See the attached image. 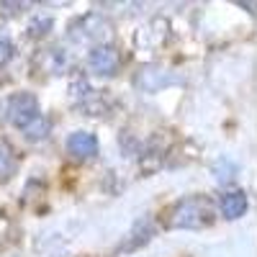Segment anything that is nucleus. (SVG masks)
I'll return each mask as SVG.
<instances>
[{
  "mask_svg": "<svg viewBox=\"0 0 257 257\" xmlns=\"http://www.w3.org/2000/svg\"><path fill=\"white\" fill-rule=\"evenodd\" d=\"M213 221V206L203 196H190L175 203V208L170 211L167 226L170 229H201Z\"/></svg>",
  "mask_w": 257,
  "mask_h": 257,
  "instance_id": "nucleus-1",
  "label": "nucleus"
},
{
  "mask_svg": "<svg viewBox=\"0 0 257 257\" xmlns=\"http://www.w3.org/2000/svg\"><path fill=\"white\" fill-rule=\"evenodd\" d=\"M70 36L80 44H93V47H103L108 44L111 36H113V26L108 18H103L98 13H88L82 16L77 24H72L70 29Z\"/></svg>",
  "mask_w": 257,
  "mask_h": 257,
  "instance_id": "nucleus-2",
  "label": "nucleus"
},
{
  "mask_svg": "<svg viewBox=\"0 0 257 257\" xmlns=\"http://www.w3.org/2000/svg\"><path fill=\"white\" fill-rule=\"evenodd\" d=\"M3 116L6 121H11L13 126L24 128L26 123H31L39 116V100L34 93H16L3 103Z\"/></svg>",
  "mask_w": 257,
  "mask_h": 257,
  "instance_id": "nucleus-3",
  "label": "nucleus"
},
{
  "mask_svg": "<svg viewBox=\"0 0 257 257\" xmlns=\"http://www.w3.org/2000/svg\"><path fill=\"white\" fill-rule=\"evenodd\" d=\"M173 82H178V77L173 72L157 67V64H147V67H142L134 77V85L144 93H157V90L165 88V85H173Z\"/></svg>",
  "mask_w": 257,
  "mask_h": 257,
  "instance_id": "nucleus-4",
  "label": "nucleus"
},
{
  "mask_svg": "<svg viewBox=\"0 0 257 257\" xmlns=\"http://www.w3.org/2000/svg\"><path fill=\"white\" fill-rule=\"evenodd\" d=\"M88 64H90L93 72L111 77V75H116L118 67H121V54H118V49L111 47V44L93 47V52H90V57H88Z\"/></svg>",
  "mask_w": 257,
  "mask_h": 257,
  "instance_id": "nucleus-5",
  "label": "nucleus"
},
{
  "mask_svg": "<svg viewBox=\"0 0 257 257\" xmlns=\"http://www.w3.org/2000/svg\"><path fill=\"white\" fill-rule=\"evenodd\" d=\"M67 152L77 160H93L98 155V139L90 132H72L67 139Z\"/></svg>",
  "mask_w": 257,
  "mask_h": 257,
  "instance_id": "nucleus-6",
  "label": "nucleus"
},
{
  "mask_svg": "<svg viewBox=\"0 0 257 257\" xmlns=\"http://www.w3.org/2000/svg\"><path fill=\"white\" fill-rule=\"evenodd\" d=\"M247 193L242 190H224L219 196V208H221V216L224 219H239L247 213Z\"/></svg>",
  "mask_w": 257,
  "mask_h": 257,
  "instance_id": "nucleus-7",
  "label": "nucleus"
},
{
  "mask_svg": "<svg viewBox=\"0 0 257 257\" xmlns=\"http://www.w3.org/2000/svg\"><path fill=\"white\" fill-rule=\"evenodd\" d=\"M21 132H24V137L29 139V142H41V139H47L49 137V132H52V121L47 118V116H36L31 123H26L24 128H21Z\"/></svg>",
  "mask_w": 257,
  "mask_h": 257,
  "instance_id": "nucleus-8",
  "label": "nucleus"
},
{
  "mask_svg": "<svg viewBox=\"0 0 257 257\" xmlns=\"http://www.w3.org/2000/svg\"><path fill=\"white\" fill-rule=\"evenodd\" d=\"M13 170H16V157H13V149L6 144V142H0V180H6L13 175Z\"/></svg>",
  "mask_w": 257,
  "mask_h": 257,
  "instance_id": "nucleus-9",
  "label": "nucleus"
},
{
  "mask_svg": "<svg viewBox=\"0 0 257 257\" xmlns=\"http://www.w3.org/2000/svg\"><path fill=\"white\" fill-rule=\"evenodd\" d=\"M213 175H216V180L226 183V180H231L234 175H237V165H234V160L219 157L216 162H213Z\"/></svg>",
  "mask_w": 257,
  "mask_h": 257,
  "instance_id": "nucleus-10",
  "label": "nucleus"
},
{
  "mask_svg": "<svg viewBox=\"0 0 257 257\" xmlns=\"http://www.w3.org/2000/svg\"><path fill=\"white\" fill-rule=\"evenodd\" d=\"M49 29H52V18H49V16H44V18L36 16L31 24H29V34H31V36H44Z\"/></svg>",
  "mask_w": 257,
  "mask_h": 257,
  "instance_id": "nucleus-11",
  "label": "nucleus"
},
{
  "mask_svg": "<svg viewBox=\"0 0 257 257\" xmlns=\"http://www.w3.org/2000/svg\"><path fill=\"white\" fill-rule=\"evenodd\" d=\"M13 57V41L6 29H0V64H6Z\"/></svg>",
  "mask_w": 257,
  "mask_h": 257,
  "instance_id": "nucleus-12",
  "label": "nucleus"
}]
</instances>
